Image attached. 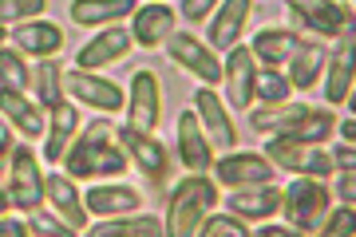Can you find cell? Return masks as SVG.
Instances as JSON below:
<instances>
[{"label": "cell", "instance_id": "7a4b0ae2", "mask_svg": "<svg viewBox=\"0 0 356 237\" xmlns=\"http://www.w3.org/2000/svg\"><path fill=\"white\" fill-rule=\"evenodd\" d=\"M218 206V182L206 174H186L178 178L170 198H166V237H198L206 218Z\"/></svg>", "mask_w": 356, "mask_h": 237}, {"label": "cell", "instance_id": "d590c367", "mask_svg": "<svg viewBox=\"0 0 356 237\" xmlns=\"http://www.w3.org/2000/svg\"><path fill=\"white\" fill-rule=\"evenodd\" d=\"M44 0H4L0 4V16H4V24H16L20 28V20H28V16H44ZM32 24V20H28Z\"/></svg>", "mask_w": 356, "mask_h": 237}, {"label": "cell", "instance_id": "9a60e30c", "mask_svg": "<svg viewBox=\"0 0 356 237\" xmlns=\"http://www.w3.org/2000/svg\"><path fill=\"white\" fill-rule=\"evenodd\" d=\"M4 44L13 51H20V56H28V60L48 63L64 51V32H60V24H51V20H32V24L13 28V36L4 40Z\"/></svg>", "mask_w": 356, "mask_h": 237}, {"label": "cell", "instance_id": "ac0fdd59", "mask_svg": "<svg viewBox=\"0 0 356 237\" xmlns=\"http://www.w3.org/2000/svg\"><path fill=\"white\" fill-rule=\"evenodd\" d=\"M194 111H198V119H202L206 135H210L214 147L234 150V142H238V126H234V119H229V103L222 99L214 88H198L194 91Z\"/></svg>", "mask_w": 356, "mask_h": 237}, {"label": "cell", "instance_id": "603a6c76", "mask_svg": "<svg viewBox=\"0 0 356 237\" xmlns=\"http://www.w3.org/2000/svg\"><path fill=\"white\" fill-rule=\"evenodd\" d=\"M250 16H254V4L250 0H226V4H218L214 20H210V48L234 51L238 40H242V32H245V24H250Z\"/></svg>", "mask_w": 356, "mask_h": 237}, {"label": "cell", "instance_id": "9c48e42d", "mask_svg": "<svg viewBox=\"0 0 356 237\" xmlns=\"http://www.w3.org/2000/svg\"><path fill=\"white\" fill-rule=\"evenodd\" d=\"M163 119V88H159V75L151 67H139L131 75V91H127V126L154 135V126Z\"/></svg>", "mask_w": 356, "mask_h": 237}, {"label": "cell", "instance_id": "f1b7e54d", "mask_svg": "<svg viewBox=\"0 0 356 237\" xmlns=\"http://www.w3.org/2000/svg\"><path fill=\"white\" fill-rule=\"evenodd\" d=\"M32 91H36V103L44 107V111H60L67 103V72L60 67L56 60L40 63L36 72H32Z\"/></svg>", "mask_w": 356, "mask_h": 237}, {"label": "cell", "instance_id": "7c38bea8", "mask_svg": "<svg viewBox=\"0 0 356 237\" xmlns=\"http://www.w3.org/2000/svg\"><path fill=\"white\" fill-rule=\"evenodd\" d=\"M119 142H123L131 163L139 166V174H147V182H154V186H163L166 174H170V158H166L163 142H159L154 135H143V131L127 126V123L119 126Z\"/></svg>", "mask_w": 356, "mask_h": 237}, {"label": "cell", "instance_id": "30bf717a", "mask_svg": "<svg viewBox=\"0 0 356 237\" xmlns=\"http://www.w3.org/2000/svg\"><path fill=\"white\" fill-rule=\"evenodd\" d=\"M67 95L76 103H83V107H91V111H103V115H115L127 107V91L119 88L115 79H103L95 72H79V67L67 72Z\"/></svg>", "mask_w": 356, "mask_h": 237}, {"label": "cell", "instance_id": "7402d4cb", "mask_svg": "<svg viewBox=\"0 0 356 237\" xmlns=\"http://www.w3.org/2000/svg\"><path fill=\"white\" fill-rule=\"evenodd\" d=\"M353 91H356V40H348V44L332 48L329 72H325V103L344 107Z\"/></svg>", "mask_w": 356, "mask_h": 237}, {"label": "cell", "instance_id": "ffe728a7", "mask_svg": "<svg viewBox=\"0 0 356 237\" xmlns=\"http://www.w3.org/2000/svg\"><path fill=\"white\" fill-rule=\"evenodd\" d=\"M309 40H301L293 28H261L254 36V44H250V51H254V60L266 67V72H281L285 63H293V56L305 48Z\"/></svg>", "mask_w": 356, "mask_h": 237}, {"label": "cell", "instance_id": "1f68e13d", "mask_svg": "<svg viewBox=\"0 0 356 237\" xmlns=\"http://www.w3.org/2000/svg\"><path fill=\"white\" fill-rule=\"evenodd\" d=\"M0 91H13V95H28L32 91V72L20 51H13L8 44L0 48Z\"/></svg>", "mask_w": 356, "mask_h": 237}, {"label": "cell", "instance_id": "d6986e66", "mask_svg": "<svg viewBox=\"0 0 356 237\" xmlns=\"http://www.w3.org/2000/svg\"><path fill=\"white\" fill-rule=\"evenodd\" d=\"M175 20H178V8L170 4H139V13L131 16V36L139 48H163L175 40Z\"/></svg>", "mask_w": 356, "mask_h": 237}, {"label": "cell", "instance_id": "4316f807", "mask_svg": "<svg viewBox=\"0 0 356 237\" xmlns=\"http://www.w3.org/2000/svg\"><path fill=\"white\" fill-rule=\"evenodd\" d=\"M309 115H313V107L309 103H277V107H254L250 111V123H254V131H261V135H289L297 123H305Z\"/></svg>", "mask_w": 356, "mask_h": 237}, {"label": "cell", "instance_id": "74e56055", "mask_svg": "<svg viewBox=\"0 0 356 237\" xmlns=\"http://www.w3.org/2000/svg\"><path fill=\"white\" fill-rule=\"evenodd\" d=\"M178 13L198 24V20H214L218 4H210V0H182V4H178Z\"/></svg>", "mask_w": 356, "mask_h": 237}, {"label": "cell", "instance_id": "7bdbcfd3", "mask_svg": "<svg viewBox=\"0 0 356 237\" xmlns=\"http://www.w3.org/2000/svg\"><path fill=\"white\" fill-rule=\"evenodd\" d=\"M337 135H341V142H348V147H356V119H344V123L337 126Z\"/></svg>", "mask_w": 356, "mask_h": 237}, {"label": "cell", "instance_id": "ba28073f", "mask_svg": "<svg viewBox=\"0 0 356 237\" xmlns=\"http://www.w3.org/2000/svg\"><path fill=\"white\" fill-rule=\"evenodd\" d=\"M266 158L277 170H289L297 178H317V182H329V174H337V163H332V150L325 147H289V142H266Z\"/></svg>", "mask_w": 356, "mask_h": 237}, {"label": "cell", "instance_id": "d4e9b609", "mask_svg": "<svg viewBox=\"0 0 356 237\" xmlns=\"http://www.w3.org/2000/svg\"><path fill=\"white\" fill-rule=\"evenodd\" d=\"M0 111H4V123H13L24 138H40L48 135V119L51 115L40 107L36 99L28 95H13V91H0Z\"/></svg>", "mask_w": 356, "mask_h": 237}, {"label": "cell", "instance_id": "277c9868", "mask_svg": "<svg viewBox=\"0 0 356 237\" xmlns=\"http://www.w3.org/2000/svg\"><path fill=\"white\" fill-rule=\"evenodd\" d=\"M337 210L332 206V190L329 182H317V178H293L285 186V206H281V218L289 229L305 237H317L329 222V213Z\"/></svg>", "mask_w": 356, "mask_h": 237}, {"label": "cell", "instance_id": "83f0119b", "mask_svg": "<svg viewBox=\"0 0 356 237\" xmlns=\"http://www.w3.org/2000/svg\"><path fill=\"white\" fill-rule=\"evenodd\" d=\"M139 13V4L135 0H76L72 4V20L83 28H115L119 16H135Z\"/></svg>", "mask_w": 356, "mask_h": 237}, {"label": "cell", "instance_id": "52a82bcc", "mask_svg": "<svg viewBox=\"0 0 356 237\" xmlns=\"http://www.w3.org/2000/svg\"><path fill=\"white\" fill-rule=\"evenodd\" d=\"M273 174H277V166L269 163L266 154H257V150H229L226 158L214 163L218 186H226V190L273 186Z\"/></svg>", "mask_w": 356, "mask_h": 237}, {"label": "cell", "instance_id": "cb8c5ba5", "mask_svg": "<svg viewBox=\"0 0 356 237\" xmlns=\"http://www.w3.org/2000/svg\"><path fill=\"white\" fill-rule=\"evenodd\" d=\"M79 135H83V131H79L76 103H64L60 111H51L48 135H44V163H48V166H60V163L67 158V150L76 147Z\"/></svg>", "mask_w": 356, "mask_h": 237}, {"label": "cell", "instance_id": "d6a6232c", "mask_svg": "<svg viewBox=\"0 0 356 237\" xmlns=\"http://www.w3.org/2000/svg\"><path fill=\"white\" fill-rule=\"evenodd\" d=\"M257 103L261 107H277V103H293V83L285 72H266L257 75Z\"/></svg>", "mask_w": 356, "mask_h": 237}, {"label": "cell", "instance_id": "44dd1931", "mask_svg": "<svg viewBox=\"0 0 356 237\" xmlns=\"http://www.w3.org/2000/svg\"><path fill=\"white\" fill-rule=\"evenodd\" d=\"M48 210L56 213V218H64L72 229H88V202H83V194H79L76 178L72 174H48Z\"/></svg>", "mask_w": 356, "mask_h": 237}, {"label": "cell", "instance_id": "e575fe53", "mask_svg": "<svg viewBox=\"0 0 356 237\" xmlns=\"http://www.w3.org/2000/svg\"><path fill=\"white\" fill-rule=\"evenodd\" d=\"M198 237H254L245 229V222H238L234 213H210L206 225L198 229Z\"/></svg>", "mask_w": 356, "mask_h": 237}, {"label": "cell", "instance_id": "6da1fadb", "mask_svg": "<svg viewBox=\"0 0 356 237\" xmlns=\"http://www.w3.org/2000/svg\"><path fill=\"white\" fill-rule=\"evenodd\" d=\"M127 150L119 142V126L107 123V115H99L95 123L83 126V135L76 138V147L67 150L64 174L72 178H119L127 174Z\"/></svg>", "mask_w": 356, "mask_h": 237}, {"label": "cell", "instance_id": "5bb4252c", "mask_svg": "<svg viewBox=\"0 0 356 237\" xmlns=\"http://www.w3.org/2000/svg\"><path fill=\"white\" fill-rule=\"evenodd\" d=\"M131 48H135V36H131V28H103L99 36L88 40V44L76 51V67H79V72L103 75V67L119 63Z\"/></svg>", "mask_w": 356, "mask_h": 237}, {"label": "cell", "instance_id": "836d02e7", "mask_svg": "<svg viewBox=\"0 0 356 237\" xmlns=\"http://www.w3.org/2000/svg\"><path fill=\"white\" fill-rule=\"evenodd\" d=\"M28 229H32V237H79V229H72L64 218H56L51 210L28 213Z\"/></svg>", "mask_w": 356, "mask_h": 237}, {"label": "cell", "instance_id": "ee69618b", "mask_svg": "<svg viewBox=\"0 0 356 237\" xmlns=\"http://www.w3.org/2000/svg\"><path fill=\"white\" fill-rule=\"evenodd\" d=\"M344 107H348V111H353V119H356V91L348 95V103H344Z\"/></svg>", "mask_w": 356, "mask_h": 237}, {"label": "cell", "instance_id": "2e32d148", "mask_svg": "<svg viewBox=\"0 0 356 237\" xmlns=\"http://www.w3.org/2000/svg\"><path fill=\"white\" fill-rule=\"evenodd\" d=\"M281 206H285V190L277 186H254V190H229L226 198V213H234L238 222H257L266 225L269 218H277Z\"/></svg>", "mask_w": 356, "mask_h": 237}, {"label": "cell", "instance_id": "f546056e", "mask_svg": "<svg viewBox=\"0 0 356 237\" xmlns=\"http://www.w3.org/2000/svg\"><path fill=\"white\" fill-rule=\"evenodd\" d=\"M83 237H166V225L154 213H131V218H111V222L91 225Z\"/></svg>", "mask_w": 356, "mask_h": 237}, {"label": "cell", "instance_id": "ab89813d", "mask_svg": "<svg viewBox=\"0 0 356 237\" xmlns=\"http://www.w3.org/2000/svg\"><path fill=\"white\" fill-rule=\"evenodd\" d=\"M341 206H353L356 210V174H337V190H332Z\"/></svg>", "mask_w": 356, "mask_h": 237}, {"label": "cell", "instance_id": "4fadbf2b", "mask_svg": "<svg viewBox=\"0 0 356 237\" xmlns=\"http://www.w3.org/2000/svg\"><path fill=\"white\" fill-rule=\"evenodd\" d=\"M257 75H261V67H257L254 51L238 44L226 56V95L234 111H250L257 103Z\"/></svg>", "mask_w": 356, "mask_h": 237}, {"label": "cell", "instance_id": "8992f818", "mask_svg": "<svg viewBox=\"0 0 356 237\" xmlns=\"http://www.w3.org/2000/svg\"><path fill=\"white\" fill-rule=\"evenodd\" d=\"M166 51H170V60H175L178 67H186L202 88L226 83V63L218 60V51L210 48V44H202L194 32H175V40L166 44Z\"/></svg>", "mask_w": 356, "mask_h": 237}, {"label": "cell", "instance_id": "60d3db41", "mask_svg": "<svg viewBox=\"0 0 356 237\" xmlns=\"http://www.w3.org/2000/svg\"><path fill=\"white\" fill-rule=\"evenodd\" d=\"M0 237H32V229H28V222H20V218H0Z\"/></svg>", "mask_w": 356, "mask_h": 237}, {"label": "cell", "instance_id": "f35d334b", "mask_svg": "<svg viewBox=\"0 0 356 237\" xmlns=\"http://www.w3.org/2000/svg\"><path fill=\"white\" fill-rule=\"evenodd\" d=\"M332 163H337V174H356V147L337 142L332 147Z\"/></svg>", "mask_w": 356, "mask_h": 237}, {"label": "cell", "instance_id": "8fae6325", "mask_svg": "<svg viewBox=\"0 0 356 237\" xmlns=\"http://www.w3.org/2000/svg\"><path fill=\"white\" fill-rule=\"evenodd\" d=\"M178 158H182V166L191 170V174H210L214 170V142H210V135H206L202 119H198V111H182L178 115Z\"/></svg>", "mask_w": 356, "mask_h": 237}, {"label": "cell", "instance_id": "484cf974", "mask_svg": "<svg viewBox=\"0 0 356 237\" xmlns=\"http://www.w3.org/2000/svg\"><path fill=\"white\" fill-rule=\"evenodd\" d=\"M329 60H332V48H325V40H309L289 63V83L297 91L317 88L321 79H325V72H329Z\"/></svg>", "mask_w": 356, "mask_h": 237}, {"label": "cell", "instance_id": "b9f144b4", "mask_svg": "<svg viewBox=\"0 0 356 237\" xmlns=\"http://www.w3.org/2000/svg\"><path fill=\"white\" fill-rule=\"evenodd\" d=\"M254 237H305V234H297V229H289V225H261Z\"/></svg>", "mask_w": 356, "mask_h": 237}, {"label": "cell", "instance_id": "3957f363", "mask_svg": "<svg viewBox=\"0 0 356 237\" xmlns=\"http://www.w3.org/2000/svg\"><path fill=\"white\" fill-rule=\"evenodd\" d=\"M20 210V213H40L48 210V174L40 170V158L32 147H16L13 166L4 170V213Z\"/></svg>", "mask_w": 356, "mask_h": 237}, {"label": "cell", "instance_id": "4dcf8cb0", "mask_svg": "<svg viewBox=\"0 0 356 237\" xmlns=\"http://www.w3.org/2000/svg\"><path fill=\"white\" fill-rule=\"evenodd\" d=\"M337 126H341L337 111H317L313 107V115H309L305 123H297L289 135H281V142H289V147H325L337 135Z\"/></svg>", "mask_w": 356, "mask_h": 237}, {"label": "cell", "instance_id": "e0dca14e", "mask_svg": "<svg viewBox=\"0 0 356 237\" xmlns=\"http://www.w3.org/2000/svg\"><path fill=\"white\" fill-rule=\"evenodd\" d=\"M88 202V210L103 222H111V218H131V213H139L143 206V194L127 182H95V186L83 194Z\"/></svg>", "mask_w": 356, "mask_h": 237}, {"label": "cell", "instance_id": "5b68a950", "mask_svg": "<svg viewBox=\"0 0 356 237\" xmlns=\"http://www.w3.org/2000/svg\"><path fill=\"white\" fill-rule=\"evenodd\" d=\"M289 16H297V24L309 28L313 40H337V44H348L356 40V8L353 4H341V0H293Z\"/></svg>", "mask_w": 356, "mask_h": 237}, {"label": "cell", "instance_id": "8d00e7d4", "mask_svg": "<svg viewBox=\"0 0 356 237\" xmlns=\"http://www.w3.org/2000/svg\"><path fill=\"white\" fill-rule=\"evenodd\" d=\"M317 237H356V210L353 206H337Z\"/></svg>", "mask_w": 356, "mask_h": 237}]
</instances>
